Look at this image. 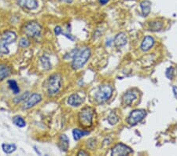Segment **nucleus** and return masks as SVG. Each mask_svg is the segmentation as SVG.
<instances>
[{"label": "nucleus", "mask_w": 177, "mask_h": 156, "mask_svg": "<svg viewBox=\"0 0 177 156\" xmlns=\"http://www.w3.org/2000/svg\"><path fill=\"white\" fill-rule=\"evenodd\" d=\"M91 50L88 47H85L81 49H78L75 55L73 56L72 61V68L73 70H80L83 68L84 65L87 63L88 59L91 57Z\"/></svg>", "instance_id": "obj_1"}, {"label": "nucleus", "mask_w": 177, "mask_h": 156, "mask_svg": "<svg viewBox=\"0 0 177 156\" xmlns=\"http://www.w3.org/2000/svg\"><path fill=\"white\" fill-rule=\"evenodd\" d=\"M16 33L10 30L5 31L0 36V56L7 55L10 53L9 46L17 40Z\"/></svg>", "instance_id": "obj_2"}, {"label": "nucleus", "mask_w": 177, "mask_h": 156, "mask_svg": "<svg viewBox=\"0 0 177 156\" xmlns=\"http://www.w3.org/2000/svg\"><path fill=\"white\" fill-rule=\"evenodd\" d=\"M113 89L111 85L108 84L102 85L98 87V90L95 93V99L98 103H103V102L108 101L113 96Z\"/></svg>", "instance_id": "obj_3"}, {"label": "nucleus", "mask_w": 177, "mask_h": 156, "mask_svg": "<svg viewBox=\"0 0 177 156\" xmlns=\"http://www.w3.org/2000/svg\"><path fill=\"white\" fill-rule=\"evenodd\" d=\"M94 110L91 107L83 108L78 114V121L83 128H89L93 124V118H94Z\"/></svg>", "instance_id": "obj_4"}, {"label": "nucleus", "mask_w": 177, "mask_h": 156, "mask_svg": "<svg viewBox=\"0 0 177 156\" xmlns=\"http://www.w3.org/2000/svg\"><path fill=\"white\" fill-rule=\"evenodd\" d=\"M62 83V78L59 73H53L49 76L47 83V92L50 95H55L60 91Z\"/></svg>", "instance_id": "obj_5"}, {"label": "nucleus", "mask_w": 177, "mask_h": 156, "mask_svg": "<svg viewBox=\"0 0 177 156\" xmlns=\"http://www.w3.org/2000/svg\"><path fill=\"white\" fill-rule=\"evenodd\" d=\"M42 26L37 21H30L24 24L23 33L29 38H38L41 36Z\"/></svg>", "instance_id": "obj_6"}, {"label": "nucleus", "mask_w": 177, "mask_h": 156, "mask_svg": "<svg viewBox=\"0 0 177 156\" xmlns=\"http://www.w3.org/2000/svg\"><path fill=\"white\" fill-rule=\"evenodd\" d=\"M146 115H147V112L144 110H134L133 111L130 113L129 116L128 117V124H129V125H131V126H135L143 120Z\"/></svg>", "instance_id": "obj_7"}, {"label": "nucleus", "mask_w": 177, "mask_h": 156, "mask_svg": "<svg viewBox=\"0 0 177 156\" xmlns=\"http://www.w3.org/2000/svg\"><path fill=\"white\" fill-rule=\"evenodd\" d=\"M42 96L40 94L38 93H33L32 95H29V97L24 100V102L22 105L23 110H29L30 108L33 107L35 105L39 104L42 101Z\"/></svg>", "instance_id": "obj_8"}, {"label": "nucleus", "mask_w": 177, "mask_h": 156, "mask_svg": "<svg viewBox=\"0 0 177 156\" xmlns=\"http://www.w3.org/2000/svg\"><path fill=\"white\" fill-rule=\"evenodd\" d=\"M132 153V149L122 143H119L115 145L111 150L112 156H124Z\"/></svg>", "instance_id": "obj_9"}, {"label": "nucleus", "mask_w": 177, "mask_h": 156, "mask_svg": "<svg viewBox=\"0 0 177 156\" xmlns=\"http://www.w3.org/2000/svg\"><path fill=\"white\" fill-rule=\"evenodd\" d=\"M17 4L22 9L33 10L39 7L38 0H17Z\"/></svg>", "instance_id": "obj_10"}, {"label": "nucleus", "mask_w": 177, "mask_h": 156, "mask_svg": "<svg viewBox=\"0 0 177 156\" xmlns=\"http://www.w3.org/2000/svg\"><path fill=\"white\" fill-rule=\"evenodd\" d=\"M84 99L81 97L79 94H73L71 95L67 99V102L69 106L73 107H78L84 102Z\"/></svg>", "instance_id": "obj_11"}, {"label": "nucleus", "mask_w": 177, "mask_h": 156, "mask_svg": "<svg viewBox=\"0 0 177 156\" xmlns=\"http://www.w3.org/2000/svg\"><path fill=\"white\" fill-rule=\"evenodd\" d=\"M155 40L152 36H147L144 37V39H143L141 43V45H140V49L141 50L144 52H147L148 50H150L152 47L154 45Z\"/></svg>", "instance_id": "obj_12"}, {"label": "nucleus", "mask_w": 177, "mask_h": 156, "mask_svg": "<svg viewBox=\"0 0 177 156\" xmlns=\"http://www.w3.org/2000/svg\"><path fill=\"white\" fill-rule=\"evenodd\" d=\"M128 43L127 35L124 33H120L115 36L113 39V44L117 47H121L126 45Z\"/></svg>", "instance_id": "obj_13"}, {"label": "nucleus", "mask_w": 177, "mask_h": 156, "mask_svg": "<svg viewBox=\"0 0 177 156\" xmlns=\"http://www.w3.org/2000/svg\"><path fill=\"white\" fill-rule=\"evenodd\" d=\"M58 148L63 152H66L69 147V140L68 137L65 134H61L58 140Z\"/></svg>", "instance_id": "obj_14"}, {"label": "nucleus", "mask_w": 177, "mask_h": 156, "mask_svg": "<svg viewBox=\"0 0 177 156\" xmlns=\"http://www.w3.org/2000/svg\"><path fill=\"white\" fill-rule=\"evenodd\" d=\"M137 99V96L133 91H128L123 96L122 101L125 106H131L132 102Z\"/></svg>", "instance_id": "obj_15"}, {"label": "nucleus", "mask_w": 177, "mask_h": 156, "mask_svg": "<svg viewBox=\"0 0 177 156\" xmlns=\"http://www.w3.org/2000/svg\"><path fill=\"white\" fill-rule=\"evenodd\" d=\"M140 8H141L143 16H148L150 13V10H151V3L149 0H143L140 3Z\"/></svg>", "instance_id": "obj_16"}, {"label": "nucleus", "mask_w": 177, "mask_h": 156, "mask_svg": "<svg viewBox=\"0 0 177 156\" xmlns=\"http://www.w3.org/2000/svg\"><path fill=\"white\" fill-rule=\"evenodd\" d=\"M10 68L5 64H0V82L8 77L10 74Z\"/></svg>", "instance_id": "obj_17"}, {"label": "nucleus", "mask_w": 177, "mask_h": 156, "mask_svg": "<svg viewBox=\"0 0 177 156\" xmlns=\"http://www.w3.org/2000/svg\"><path fill=\"white\" fill-rule=\"evenodd\" d=\"M90 133L88 131H86V130H82V129H78V128H75L73 131V138L75 140H81L82 137H85V136L88 135Z\"/></svg>", "instance_id": "obj_18"}, {"label": "nucleus", "mask_w": 177, "mask_h": 156, "mask_svg": "<svg viewBox=\"0 0 177 156\" xmlns=\"http://www.w3.org/2000/svg\"><path fill=\"white\" fill-rule=\"evenodd\" d=\"M39 61H40L41 66L44 70H49L51 69V63H50L49 57L46 55H43L39 59Z\"/></svg>", "instance_id": "obj_19"}, {"label": "nucleus", "mask_w": 177, "mask_h": 156, "mask_svg": "<svg viewBox=\"0 0 177 156\" xmlns=\"http://www.w3.org/2000/svg\"><path fill=\"white\" fill-rule=\"evenodd\" d=\"M2 149L4 151V153L10 154L16 151L17 146L14 143H3Z\"/></svg>", "instance_id": "obj_20"}, {"label": "nucleus", "mask_w": 177, "mask_h": 156, "mask_svg": "<svg viewBox=\"0 0 177 156\" xmlns=\"http://www.w3.org/2000/svg\"><path fill=\"white\" fill-rule=\"evenodd\" d=\"M13 123L16 126L19 127V128H24L26 125V122L24 120L23 117H21V116H14L13 117Z\"/></svg>", "instance_id": "obj_21"}, {"label": "nucleus", "mask_w": 177, "mask_h": 156, "mask_svg": "<svg viewBox=\"0 0 177 156\" xmlns=\"http://www.w3.org/2000/svg\"><path fill=\"white\" fill-rule=\"evenodd\" d=\"M8 85H9V88H10L13 93L14 95H18L20 93V88L18 86V83H17L16 81L14 80H10L8 81Z\"/></svg>", "instance_id": "obj_22"}, {"label": "nucleus", "mask_w": 177, "mask_h": 156, "mask_svg": "<svg viewBox=\"0 0 177 156\" xmlns=\"http://www.w3.org/2000/svg\"><path fill=\"white\" fill-rule=\"evenodd\" d=\"M107 121H108L110 125H114L119 122V118H118V116L117 115L116 113L112 111V112L109 114L108 117H107Z\"/></svg>", "instance_id": "obj_23"}, {"label": "nucleus", "mask_w": 177, "mask_h": 156, "mask_svg": "<svg viewBox=\"0 0 177 156\" xmlns=\"http://www.w3.org/2000/svg\"><path fill=\"white\" fill-rule=\"evenodd\" d=\"M29 91H26V92H24V94L21 95V96H18V97L15 98V99H13V102H14V103H19V102H21V101L25 100V99L29 97Z\"/></svg>", "instance_id": "obj_24"}, {"label": "nucleus", "mask_w": 177, "mask_h": 156, "mask_svg": "<svg viewBox=\"0 0 177 156\" xmlns=\"http://www.w3.org/2000/svg\"><path fill=\"white\" fill-rule=\"evenodd\" d=\"M18 44H19V46L21 47H23V48H24V47H29V45H30V41L29 40V39H28V38L22 37V38H21V39H20Z\"/></svg>", "instance_id": "obj_25"}, {"label": "nucleus", "mask_w": 177, "mask_h": 156, "mask_svg": "<svg viewBox=\"0 0 177 156\" xmlns=\"http://www.w3.org/2000/svg\"><path fill=\"white\" fill-rule=\"evenodd\" d=\"M87 147L91 150H94L95 148L97 145V140L95 139L91 138V139H89L87 141Z\"/></svg>", "instance_id": "obj_26"}, {"label": "nucleus", "mask_w": 177, "mask_h": 156, "mask_svg": "<svg viewBox=\"0 0 177 156\" xmlns=\"http://www.w3.org/2000/svg\"><path fill=\"white\" fill-rule=\"evenodd\" d=\"M162 24L160 22H150V30L153 31H158L162 29Z\"/></svg>", "instance_id": "obj_27"}, {"label": "nucleus", "mask_w": 177, "mask_h": 156, "mask_svg": "<svg viewBox=\"0 0 177 156\" xmlns=\"http://www.w3.org/2000/svg\"><path fill=\"white\" fill-rule=\"evenodd\" d=\"M165 75L169 79L172 80L174 76V69L172 68V67H169V68H168L165 72Z\"/></svg>", "instance_id": "obj_28"}, {"label": "nucleus", "mask_w": 177, "mask_h": 156, "mask_svg": "<svg viewBox=\"0 0 177 156\" xmlns=\"http://www.w3.org/2000/svg\"><path fill=\"white\" fill-rule=\"evenodd\" d=\"M62 29H61V28L60 27V26H56L55 28V33L56 36H59V35H61V33H62Z\"/></svg>", "instance_id": "obj_29"}, {"label": "nucleus", "mask_w": 177, "mask_h": 156, "mask_svg": "<svg viewBox=\"0 0 177 156\" xmlns=\"http://www.w3.org/2000/svg\"><path fill=\"white\" fill-rule=\"evenodd\" d=\"M77 155L78 156L89 155V153L87 152V151H84V150H80V151H78V153H77Z\"/></svg>", "instance_id": "obj_30"}, {"label": "nucleus", "mask_w": 177, "mask_h": 156, "mask_svg": "<svg viewBox=\"0 0 177 156\" xmlns=\"http://www.w3.org/2000/svg\"><path fill=\"white\" fill-rule=\"evenodd\" d=\"M98 2H99L100 5L105 6L109 2H110V0H98Z\"/></svg>", "instance_id": "obj_31"}, {"label": "nucleus", "mask_w": 177, "mask_h": 156, "mask_svg": "<svg viewBox=\"0 0 177 156\" xmlns=\"http://www.w3.org/2000/svg\"><path fill=\"white\" fill-rule=\"evenodd\" d=\"M61 1L65 3H72L74 0H61Z\"/></svg>", "instance_id": "obj_32"}, {"label": "nucleus", "mask_w": 177, "mask_h": 156, "mask_svg": "<svg viewBox=\"0 0 177 156\" xmlns=\"http://www.w3.org/2000/svg\"><path fill=\"white\" fill-rule=\"evenodd\" d=\"M173 92H174V95H175V97L177 98V87H173Z\"/></svg>", "instance_id": "obj_33"}]
</instances>
